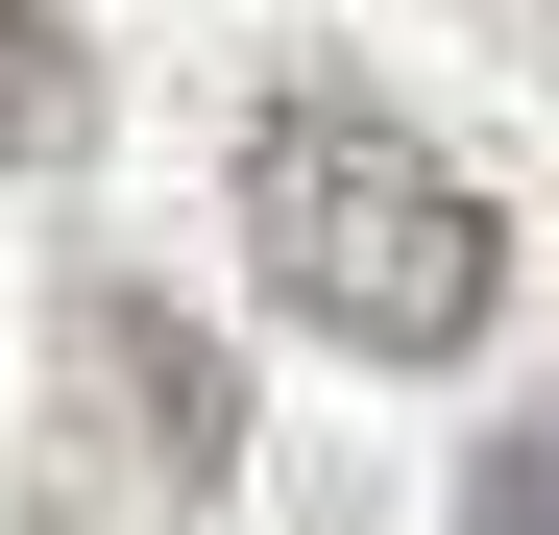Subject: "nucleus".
<instances>
[{
	"mask_svg": "<svg viewBox=\"0 0 559 535\" xmlns=\"http://www.w3.org/2000/svg\"><path fill=\"white\" fill-rule=\"evenodd\" d=\"M73 122H98V49H73L49 0H0V170H49Z\"/></svg>",
	"mask_w": 559,
	"mask_h": 535,
	"instance_id": "3",
	"label": "nucleus"
},
{
	"mask_svg": "<svg viewBox=\"0 0 559 535\" xmlns=\"http://www.w3.org/2000/svg\"><path fill=\"white\" fill-rule=\"evenodd\" d=\"M49 341H73V414H98V463H122V487H170V511H195V487L243 463V366H219L170 293H122V268H98Z\"/></svg>",
	"mask_w": 559,
	"mask_h": 535,
	"instance_id": "2",
	"label": "nucleus"
},
{
	"mask_svg": "<svg viewBox=\"0 0 559 535\" xmlns=\"http://www.w3.org/2000/svg\"><path fill=\"white\" fill-rule=\"evenodd\" d=\"M462 535H559V414H511L487 463H462Z\"/></svg>",
	"mask_w": 559,
	"mask_h": 535,
	"instance_id": "4",
	"label": "nucleus"
},
{
	"mask_svg": "<svg viewBox=\"0 0 559 535\" xmlns=\"http://www.w3.org/2000/svg\"><path fill=\"white\" fill-rule=\"evenodd\" d=\"M243 268H267L293 341H341V366H462V341L511 317V219L462 195L390 98H267V146H243Z\"/></svg>",
	"mask_w": 559,
	"mask_h": 535,
	"instance_id": "1",
	"label": "nucleus"
}]
</instances>
